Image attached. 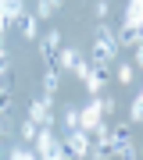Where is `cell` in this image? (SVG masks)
I'll return each mask as SVG.
<instances>
[{
  "mask_svg": "<svg viewBox=\"0 0 143 160\" xmlns=\"http://www.w3.org/2000/svg\"><path fill=\"white\" fill-rule=\"evenodd\" d=\"M18 29H22V36H25V39H40V18L22 11V18H18Z\"/></svg>",
  "mask_w": 143,
  "mask_h": 160,
  "instance_id": "9c48e42d",
  "label": "cell"
},
{
  "mask_svg": "<svg viewBox=\"0 0 143 160\" xmlns=\"http://www.w3.org/2000/svg\"><path fill=\"white\" fill-rule=\"evenodd\" d=\"M32 14H36V18H40V22H47V18H50V14H54V7H50V4H47V0H40V4H36V11H32Z\"/></svg>",
  "mask_w": 143,
  "mask_h": 160,
  "instance_id": "44dd1931",
  "label": "cell"
},
{
  "mask_svg": "<svg viewBox=\"0 0 143 160\" xmlns=\"http://www.w3.org/2000/svg\"><path fill=\"white\" fill-rule=\"evenodd\" d=\"M82 82H86V89H90L93 96H97V92L104 89V78H100L97 71H93V64H90V71H86V78H82Z\"/></svg>",
  "mask_w": 143,
  "mask_h": 160,
  "instance_id": "9a60e30c",
  "label": "cell"
},
{
  "mask_svg": "<svg viewBox=\"0 0 143 160\" xmlns=\"http://www.w3.org/2000/svg\"><path fill=\"white\" fill-rule=\"evenodd\" d=\"M140 64H143V50H140V46H132V68H140Z\"/></svg>",
  "mask_w": 143,
  "mask_h": 160,
  "instance_id": "d4e9b609",
  "label": "cell"
},
{
  "mask_svg": "<svg viewBox=\"0 0 143 160\" xmlns=\"http://www.w3.org/2000/svg\"><path fill=\"white\" fill-rule=\"evenodd\" d=\"M50 103H54V96H50V92H47L43 100H32V107H29V118H32V121H40V125H54Z\"/></svg>",
  "mask_w": 143,
  "mask_h": 160,
  "instance_id": "277c9868",
  "label": "cell"
},
{
  "mask_svg": "<svg viewBox=\"0 0 143 160\" xmlns=\"http://www.w3.org/2000/svg\"><path fill=\"white\" fill-rule=\"evenodd\" d=\"M36 128H40V121H22V128H18V135H22V142H32V135H36Z\"/></svg>",
  "mask_w": 143,
  "mask_h": 160,
  "instance_id": "e0dca14e",
  "label": "cell"
},
{
  "mask_svg": "<svg viewBox=\"0 0 143 160\" xmlns=\"http://www.w3.org/2000/svg\"><path fill=\"white\" fill-rule=\"evenodd\" d=\"M4 142H7V128L0 125V146H4Z\"/></svg>",
  "mask_w": 143,
  "mask_h": 160,
  "instance_id": "4316f807",
  "label": "cell"
},
{
  "mask_svg": "<svg viewBox=\"0 0 143 160\" xmlns=\"http://www.w3.org/2000/svg\"><path fill=\"white\" fill-rule=\"evenodd\" d=\"M61 89V68H57V64H43V92H54Z\"/></svg>",
  "mask_w": 143,
  "mask_h": 160,
  "instance_id": "52a82bcc",
  "label": "cell"
},
{
  "mask_svg": "<svg viewBox=\"0 0 143 160\" xmlns=\"http://www.w3.org/2000/svg\"><path fill=\"white\" fill-rule=\"evenodd\" d=\"M122 25H132V29L143 25V0H129V4H125V22H122Z\"/></svg>",
  "mask_w": 143,
  "mask_h": 160,
  "instance_id": "30bf717a",
  "label": "cell"
},
{
  "mask_svg": "<svg viewBox=\"0 0 143 160\" xmlns=\"http://www.w3.org/2000/svg\"><path fill=\"white\" fill-rule=\"evenodd\" d=\"M7 68H11V53H7V46L0 43V78L7 75Z\"/></svg>",
  "mask_w": 143,
  "mask_h": 160,
  "instance_id": "7402d4cb",
  "label": "cell"
},
{
  "mask_svg": "<svg viewBox=\"0 0 143 160\" xmlns=\"http://www.w3.org/2000/svg\"><path fill=\"white\" fill-rule=\"evenodd\" d=\"M114 53H118L114 32L100 25V36H97V43H93V61H90V64H111V61H114Z\"/></svg>",
  "mask_w": 143,
  "mask_h": 160,
  "instance_id": "6da1fadb",
  "label": "cell"
},
{
  "mask_svg": "<svg viewBox=\"0 0 143 160\" xmlns=\"http://www.w3.org/2000/svg\"><path fill=\"white\" fill-rule=\"evenodd\" d=\"M22 11H25V0H0V14H4L7 25L18 22V18H22Z\"/></svg>",
  "mask_w": 143,
  "mask_h": 160,
  "instance_id": "ba28073f",
  "label": "cell"
},
{
  "mask_svg": "<svg viewBox=\"0 0 143 160\" xmlns=\"http://www.w3.org/2000/svg\"><path fill=\"white\" fill-rule=\"evenodd\" d=\"M7 157H14V160H32L36 149L29 146V142H18V146H11V153H7Z\"/></svg>",
  "mask_w": 143,
  "mask_h": 160,
  "instance_id": "2e32d148",
  "label": "cell"
},
{
  "mask_svg": "<svg viewBox=\"0 0 143 160\" xmlns=\"http://www.w3.org/2000/svg\"><path fill=\"white\" fill-rule=\"evenodd\" d=\"M50 146H54V132H50V125L36 128V135H32V149H36V157H50Z\"/></svg>",
  "mask_w": 143,
  "mask_h": 160,
  "instance_id": "8992f818",
  "label": "cell"
},
{
  "mask_svg": "<svg viewBox=\"0 0 143 160\" xmlns=\"http://www.w3.org/2000/svg\"><path fill=\"white\" fill-rule=\"evenodd\" d=\"M129 121H132V125H140V121H143V96H136V100H132V110H129Z\"/></svg>",
  "mask_w": 143,
  "mask_h": 160,
  "instance_id": "ac0fdd59",
  "label": "cell"
},
{
  "mask_svg": "<svg viewBox=\"0 0 143 160\" xmlns=\"http://www.w3.org/2000/svg\"><path fill=\"white\" fill-rule=\"evenodd\" d=\"M132 78H136V68H132V64H122V68H118V82H125V86H129Z\"/></svg>",
  "mask_w": 143,
  "mask_h": 160,
  "instance_id": "ffe728a7",
  "label": "cell"
},
{
  "mask_svg": "<svg viewBox=\"0 0 143 160\" xmlns=\"http://www.w3.org/2000/svg\"><path fill=\"white\" fill-rule=\"evenodd\" d=\"M111 14V7H107V0H100V4H97V18H100V22H104V18H107Z\"/></svg>",
  "mask_w": 143,
  "mask_h": 160,
  "instance_id": "cb8c5ba5",
  "label": "cell"
},
{
  "mask_svg": "<svg viewBox=\"0 0 143 160\" xmlns=\"http://www.w3.org/2000/svg\"><path fill=\"white\" fill-rule=\"evenodd\" d=\"M75 61H79V50L61 43V50H57V68H61V71H72V68H75Z\"/></svg>",
  "mask_w": 143,
  "mask_h": 160,
  "instance_id": "8fae6325",
  "label": "cell"
},
{
  "mask_svg": "<svg viewBox=\"0 0 143 160\" xmlns=\"http://www.w3.org/2000/svg\"><path fill=\"white\" fill-rule=\"evenodd\" d=\"M11 110H14V92L7 86H0V118H7Z\"/></svg>",
  "mask_w": 143,
  "mask_h": 160,
  "instance_id": "5bb4252c",
  "label": "cell"
},
{
  "mask_svg": "<svg viewBox=\"0 0 143 160\" xmlns=\"http://www.w3.org/2000/svg\"><path fill=\"white\" fill-rule=\"evenodd\" d=\"M114 43H118V46H140V29H132V25H122V32L114 36Z\"/></svg>",
  "mask_w": 143,
  "mask_h": 160,
  "instance_id": "4fadbf2b",
  "label": "cell"
},
{
  "mask_svg": "<svg viewBox=\"0 0 143 160\" xmlns=\"http://www.w3.org/2000/svg\"><path fill=\"white\" fill-rule=\"evenodd\" d=\"M61 32H47L43 39H40V46H43V64H57V50H61Z\"/></svg>",
  "mask_w": 143,
  "mask_h": 160,
  "instance_id": "5b68a950",
  "label": "cell"
},
{
  "mask_svg": "<svg viewBox=\"0 0 143 160\" xmlns=\"http://www.w3.org/2000/svg\"><path fill=\"white\" fill-rule=\"evenodd\" d=\"M72 71L79 75V78H86V71H90V61H82V57H79V61H75V68H72Z\"/></svg>",
  "mask_w": 143,
  "mask_h": 160,
  "instance_id": "603a6c76",
  "label": "cell"
},
{
  "mask_svg": "<svg viewBox=\"0 0 143 160\" xmlns=\"http://www.w3.org/2000/svg\"><path fill=\"white\" fill-rule=\"evenodd\" d=\"M47 4H50L54 11H61V7H64V0H47Z\"/></svg>",
  "mask_w": 143,
  "mask_h": 160,
  "instance_id": "484cf974",
  "label": "cell"
},
{
  "mask_svg": "<svg viewBox=\"0 0 143 160\" xmlns=\"http://www.w3.org/2000/svg\"><path fill=\"white\" fill-rule=\"evenodd\" d=\"M111 132V146H114V153H118V149H125L132 139H129V125H114V128H107Z\"/></svg>",
  "mask_w": 143,
  "mask_h": 160,
  "instance_id": "7c38bea8",
  "label": "cell"
},
{
  "mask_svg": "<svg viewBox=\"0 0 143 160\" xmlns=\"http://www.w3.org/2000/svg\"><path fill=\"white\" fill-rule=\"evenodd\" d=\"M0 157H4V153H0Z\"/></svg>",
  "mask_w": 143,
  "mask_h": 160,
  "instance_id": "83f0119b",
  "label": "cell"
},
{
  "mask_svg": "<svg viewBox=\"0 0 143 160\" xmlns=\"http://www.w3.org/2000/svg\"><path fill=\"white\" fill-rule=\"evenodd\" d=\"M64 128H79V107H68V110H64Z\"/></svg>",
  "mask_w": 143,
  "mask_h": 160,
  "instance_id": "d6986e66",
  "label": "cell"
},
{
  "mask_svg": "<svg viewBox=\"0 0 143 160\" xmlns=\"http://www.w3.org/2000/svg\"><path fill=\"white\" fill-rule=\"evenodd\" d=\"M64 146H68L72 157H90V132H82V128H68Z\"/></svg>",
  "mask_w": 143,
  "mask_h": 160,
  "instance_id": "3957f363",
  "label": "cell"
},
{
  "mask_svg": "<svg viewBox=\"0 0 143 160\" xmlns=\"http://www.w3.org/2000/svg\"><path fill=\"white\" fill-rule=\"evenodd\" d=\"M100 114H104V107H100V96H93V100H90V103H86V107L79 110V128L93 135V128L100 125Z\"/></svg>",
  "mask_w": 143,
  "mask_h": 160,
  "instance_id": "7a4b0ae2",
  "label": "cell"
}]
</instances>
